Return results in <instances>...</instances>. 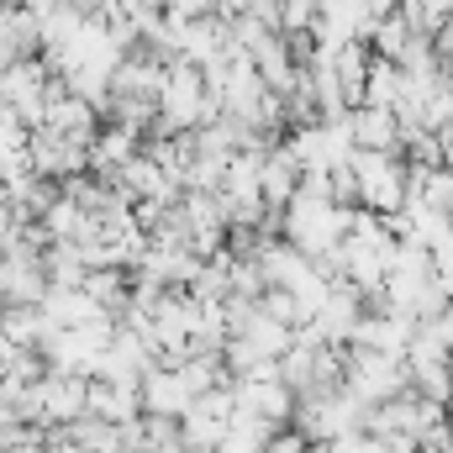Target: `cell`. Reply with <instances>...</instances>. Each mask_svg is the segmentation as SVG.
I'll list each match as a JSON object with an SVG mask.
<instances>
[{
	"mask_svg": "<svg viewBox=\"0 0 453 453\" xmlns=\"http://www.w3.org/2000/svg\"><path fill=\"white\" fill-rule=\"evenodd\" d=\"M380 48H385V53H401V48H406V21H385V27H380Z\"/></svg>",
	"mask_w": 453,
	"mask_h": 453,
	"instance_id": "cell-1",
	"label": "cell"
}]
</instances>
